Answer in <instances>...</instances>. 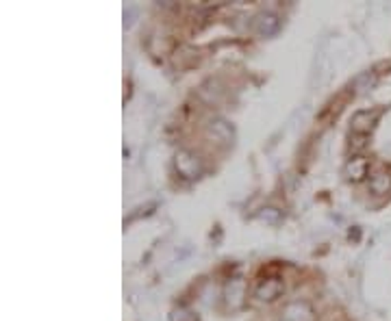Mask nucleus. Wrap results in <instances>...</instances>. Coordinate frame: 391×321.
<instances>
[{
	"instance_id": "nucleus-4",
	"label": "nucleus",
	"mask_w": 391,
	"mask_h": 321,
	"mask_svg": "<svg viewBox=\"0 0 391 321\" xmlns=\"http://www.w3.org/2000/svg\"><path fill=\"white\" fill-rule=\"evenodd\" d=\"M378 115H381V111L378 109H363V111H357L355 115H352V119H350V128H352V133L355 135H369L371 133V128L376 126V122H378Z\"/></svg>"
},
{
	"instance_id": "nucleus-3",
	"label": "nucleus",
	"mask_w": 391,
	"mask_h": 321,
	"mask_svg": "<svg viewBox=\"0 0 391 321\" xmlns=\"http://www.w3.org/2000/svg\"><path fill=\"white\" fill-rule=\"evenodd\" d=\"M281 24H283L281 15L274 11H261L252 22L254 31H257V35H261V37H274L281 31Z\"/></svg>"
},
{
	"instance_id": "nucleus-6",
	"label": "nucleus",
	"mask_w": 391,
	"mask_h": 321,
	"mask_svg": "<svg viewBox=\"0 0 391 321\" xmlns=\"http://www.w3.org/2000/svg\"><path fill=\"white\" fill-rule=\"evenodd\" d=\"M285 291V283L281 278H267L257 287L254 295H257L261 302H274V299H279Z\"/></svg>"
},
{
	"instance_id": "nucleus-2",
	"label": "nucleus",
	"mask_w": 391,
	"mask_h": 321,
	"mask_svg": "<svg viewBox=\"0 0 391 321\" xmlns=\"http://www.w3.org/2000/svg\"><path fill=\"white\" fill-rule=\"evenodd\" d=\"M316 308L307 299H293L281 311V321H316Z\"/></svg>"
},
{
	"instance_id": "nucleus-10",
	"label": "nucleus",
	"mask_w": 391,
	"mask_h": 321,
	"mask_svg": "<svg viewBox=\"0 0 391 321\" xmlns=\"http://www.w3.org/2000/svg\"><path fill=\"white\" fill-rule=\"evenodd\" d=\"M367 146H369V135H355L352 133V137H350V150L352 152L359 156V152L365 150Z\"/></svg>"
},
{
	"instance_id": "nucleus-8",
	"label": "nucleus",
	"mask_w": 391,
	"mask_h": 321,
	"mask_svg": "<svg viewBox=\"0 0 391 321\" xmlns=\"http://www.w3.org/2000/svg\"><path fill=\"white\" fill-rule=\"evenodd\" d=\"M369 191L371 195H387L391 193V172L376 170L369 176Z\"/></svg>"
},
{
	"instance_id": "nucleus-9",
	"label": "nucleus",
	"mask_w": 391,
	"mask_h": 321,
	"mask_svg": "<svg viewBox=\"0 0 391 321\" xmlns=\"http://www.w3.org/2000/svg\"><path fill=\"white\" fill-rule=\"evenodd\" d=\"M257 217L261 219V222H265V224H279L281 222V211L274 209V207H265V209L259 211Z\"/></svg>"
},
{
	"instance_id": "nucleus-7",
	"label": "nucleus",
	"mask_w": 391,
	"mask_h": 321,
	"mask_svg": "<svg viewBox=\"0 0 391 321\" xmlns=\"http://www.w3.org/2000/svg\"><path fill=\"white\" fill-rule=\"evenodd\" d=\"M369 174V160L359 154V156H352L348 160V165H346V176L350 183H361V180H365Z\"/></svg>"
},
{
	"instance_id": "nucleus-1",
	"label": "nucleus",
	"mask_w": 391,
	"mask_h": 321,
	"mask_svg": "<svg viewBox=\"0 0 391 321\" xmlns=\"http://www.w3.org/2000/svg\"><path fill=\"white\" fill-rule=\"evenodd\" d=\"M174 165L185 180H196L202 174V160L198 154H193L191 150H179L174 156Z\"/></svg>"
},
{
	"instance_id": "nucleus-5",
	"label": "nucleus",
	"mask_w": 391,
	"mask_h": 321,
	"mask_svg": "<svg viewBox=\"0 0 391 321\" xmlns=\"http://www.w3.org/2000/svg\"><path fill=\"white\" fill-rule=\"evenodd\" d=\"M207 135L218 144H230L233 142V126L222 117H211L207 124Z\"/></svg>"
}]
</instances>
